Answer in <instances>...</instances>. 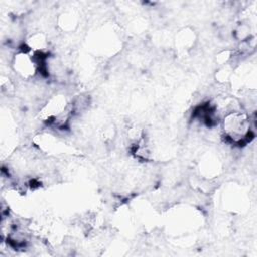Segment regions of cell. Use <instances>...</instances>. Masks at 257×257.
Instances as JSON below:
<instances>
[{
	"mask_svg": "<svg viewBox=\"0 0 257 257\" xmlns=\"http://www.w3.org/2000/svg\"><path fill=\"white\" fill-rule=\"evenodd\" d=\"M253 119L241 108L226 112L220 119V132L226 143L243 146L253 138Z\"/></svg>",
	"mask_w": 257,
	"mask_h": 257,
	"instance_id": "6da1fadb",
	"label": "cell"
},
{
	"mask_svg": "<svg viewBox=\"0 0 257 257\" xmlns=\"http://www.w3.org/2000/svg\"><path fill=\"white\" fill-rule=\"evenodd\" d=\"M195 34L194 31H188L187 29H183L176 38V43L181 45V49H190L192 45H194Z\"/></svg>",
	"mask_w": 257,
	"mask_h": 257,
	"instance_id": "3957f363",
	"label": "cell"
},
{
	"mask_svg": "<svg viewBox=\"0 0 257 257\" xmlns=\"http://www.w3.org/2000/svg\"><path fill=\"white\" fill-rule=\"evenodd\" d=\"M44 56L36 55L27 49L19 48L11 57L10 65L13 72L22 80H31L40 73Z\"/></svg>",
	"mask_w": 257,
	"mask_h": 257,
	"instance_id": "7a4b0ae2",
	"label": "cell"
}]
</instances>
